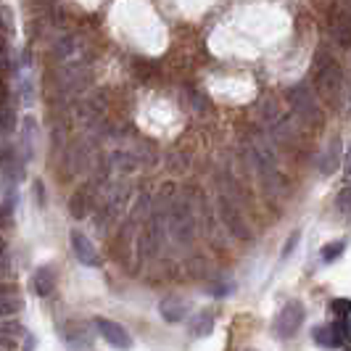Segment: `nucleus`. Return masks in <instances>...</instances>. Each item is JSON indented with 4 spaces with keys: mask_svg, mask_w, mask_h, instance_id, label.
I'll return each mask as SVG.
<instances>
[{
    "mask_svg": "<svg viewBox=\"0 0 351 351\" xmlns=\"http://www.w3.org/2000/svg\"><path fill=\"white\" fill-rule=\"evenodd\" d=\"M315 85H317V93H319L328 104H335V101L341 98V90H343V71H341V66H338L325 51H319V56H317Z\"/></svg>",
    "mask_w": 351,
    "mask_h": 351,
    "instance_id": "1",
    "label": "nucleus"
},
{
    "mask_svg": "<svg viewBox=\"0 0 351 351\" xmlns=\"http://www.w3.org/2000/svg\"><path fill=\"white\" fill-rule=\"evenodd\" d=\"M169 235L175 238V243L180 246H188L193 243V235H195V219H193V211H191V204L188 201H175L169 206Z\"/></svg>",
    "mask_w": 351,
    "mask_h": 351,
    "instance_id": "2",
    "label": "nucleus"
},
{
    "mask_svg": "<svg viewBox=\"0 0 351 351\" xmlns=\"http://www.w3.org/2000/svg\"><path fill=\"white\" fill-rule=\"evenodd\" d=\"M315 341L325 349H346L349 346V319H335L328 328H317Z\"/></svg>",
    "mask_w": 351,
    "mask_h": 351,
    "instance_id": "3",
    "label": "nucleus"
},
{
    "mask_svg": "<svg viewBox=\"0 0 351 351\" xmlns=\"http://www.w3.org/2000/svg\"><path fill=\"white\" fill-rule=\"evenodd\" d=\"M219 214H222V222L228 225V230L232 232V235H235V238H238V241H248V238H251L246 219L241 217L238 206L230 201L228 195H222V198H219Z\"/></svg>",
    "mask_w": 351,
    "mask_h": 351,
    "instance_id": "4",
    "label": "nucleus"
},
{
    "mask_svg": "<svg viewBox=\"0 0 351 351\" xmlns=\"http://www.w3.org/2000/svg\"><path fill=\"white\" fill-rule=\"evenodd\" d=\"M301 322H304V306L299 301H291V304L282 306V312L275 319V333L280 338H288V335H293L299 330Z\"/></svg>",
    "mask_w": 351,
    "mask_h": 351,
    "instance_id": "5",
    "label": "nucleus"
},
{
    "mask_svg": "<svg viewBox=\"0 0 351 351\" xmlns=\"http://www.w3.org/2000/svg\"><path fill=\"white\" fill-rule=\"evenodd\" d=\"M161 246V209L151 211V219L141 232V254L143 256H154Z\"/></svg>",
    "mask_w": 351,
    "mask_h": 351,
    "instance_id": "6",
    "label": "nucleus"
},
{
    "mask_svg": "<svg viewBox=\"0 0 351 351\" xmlns=\"http://www.w3.org/2000/svg\"><path fill=\"white\" fill-rule=\"evenodd\" d=\"M95 328H98V333L104 335L111 346H117V349H130L132 346V338H130V333L124 330L119 322H111L106 317H98L95 319Z\"/></svg>",
    "mask_w": 351,
    "mask_h": 351,
    "instance_id": "7",
    "label": "nucleus"
},
{
    "mask_svg": "<svg viewBox=\"0 0 351 351\" xmlns=\"http://www.w3.org/2000/svg\"><path fill=\"white\" fill-rule=\"evenodd\" d=\"M69 241H71V248H74V256H77V259H80L82 264H88V267H98V264H101L98 254H95V246L90 243L85 232H80V230H71Z\"/></svg>",
    "mask_w": 351,
    "mask_h": 351,
    "instance_id": "8",
    "label": "nucleus"
},
{
    "mask_svg": "<svg viewBox=\"0 0 351 351\" xmlns=\"http://www.w3.org/2000/svg\"><path fill=\"white\" fill-rule=\"evenodd\" d=\"M291 104H293V108L299 111L301 117H306V119H319V111H317V106H315V101H312V93L304 88H293L291 90Z\"/></svg>",
    "mask_w": 351,
    "mask_h": 351,
    "instance_id": "9",
    "label": "nucleus"
},
{
    "mask_svg": "<svg viewBox=\"0 0 351 351\" xmlns=\"http://www.w3.org/2000/svg\"><path fill=\"white\" fill-rule=\"evenodd\" d=\"M35 141H37V127L35 119H24V127H21V143H19V151H21V158L29 161L35 156Z\"/></svg>",
    "mask_w": 351,
    "mask_h": 351,
    "instance_id": "10",
    "label": "nucleus"
},
{
    "mask_svg": "<svg viewBox=\"0 0 351 351\" xmlns=\"http://www.w3.org/2000/svg\"><path fill=\"white\" fill-rule=\"evenodd\" d=\"M32 285H35V293L37 296H51V291L56 288V275H53L51 267H40L32 278Z\"/></svg>",
    "mask_w": 351,
    "mask_h": 351,
    "instance_id": "11",
    "label": "nucleus"
},
{
    "mask_svg": "<svg viewBox=\"0 0 351 351\" xmlns=\"http://www.w3.org/2000/svg\"><path fill=\"white\" fill-rule=\"evenodd\" d=\"M19 309H21V299L14 296V293H3V291H0V317L16 315Z\"/></svg>",
    "mask_w": 351,
    "mask_h": 351,
    "instance_id": "12",
    "label": "nucleus"
},
{
    "mask_svg": "<svg viewBox=\"0 0 351 351\" xmlns=\"http://www.w3.org/2000/svg\"><path fill=\"white\" fill-rule=\"evenodd\" d=\"M211 328H214V317L206 315V312H201V315L193 319V325H191V333L198 338V335H206L211 333Z\"/></svg>",
    "mask_w": 351,
    "mask_h": 351,
    "instance_id": "13",
    "label": "nucleus"
},
{
    "mask_svg": "<svg viewBox=\"0 0 351 351\" xmlns=\"http://www.w3.org/2000/svg\"><path fill=\"white\" fill-rule=\"evenodd\" d=\"M16 130V117H14V111L8 108V106L0 104V135H8V132H14Z\"/></svg>",
    "mask_w": 351,
    "mask_h": 351,
    "instance_id": "14",
    "label": "nucleus"
},
{
    "mask_svg": "<svg viewBox=\"0 0 351 351\" xmlns=\"http://www.w3.org/2000/svg\"><path fill=\"white\" fill-rule=\"evenodd\" d=\"M161 317H164L167 322H177V319H182V317H185L182 304H177V301H164V304H161Z\"/></svg>",
    "mask_w": 351,
    "mask_h": 351,
    "instance_id": "15",
    "label": "nucleus"
},
{
    "mask_svg": "<svg viewBox=\"0 0 351 351\" xmlns=\"http://www.w3.org/2000/svg\"><path fill=\"white\" fill-rule=\"evenodd\" d=\"M349 309H351V304L346 299H335L333 304H330V312H333L338 319H349Z\"/></svg>",
    "mask_w": 351,
    "mask_h": 351,
    "instance_id": "16",
    "label": "nucleus"
},
{
    "mask_svg": "<svg viewBox=\"0 0 351 351\" xmlns=\"http://www.w3.org/2000/svg\"><path fill=\"white\" fill-rule=\"evenodd\" d=\"M85 204H88L85 193H77L71 198V214H74V217H85V214H88V206H85Z\"/></svg>",
    "mask_w": 351,
    "mask_h": 351,
    "instance_id": "17",
    "label": "nucleus"
},
{
    "mask_svg": "<svg viewBox=\"0 0 351 351\" xmlns=\"http://www.w3.org/2000/svg\"><path fill=\"white\" fill-rule=\"evenodd\" d=\"M338 211H341V214L349 211V188H343V191L338 193Z\"/></svg>",
    "mask_w": 351,
    "mask_h": 351,
    "instance_id": "18",
    "label": "nucleus"
},
{
    "mask_svg": "<svg viewBox=\"0 0 351 351\" xmlns=\"http://www.w3.org/2000/svg\"><path fill=\"white\" fill-rule=\"evenodd\" d=\"M341 248H343V243H335V246H328L325 251H322V259H325V262H330V259H335V256L341 254Z\"/></svg>",
    "mask_w": 351,
    "mask_h": 351,
    "instance_id": "19",
    "label": "nucleus"
},
{
    "mask_svg": "<svg viewBox=\"0 0 351 351\" xmlns=\"http://www.w3.org/2000/svg\"><path fill=\"white\" fill-rule=\"evenodd\" d=\"M296 241H299V232H296V235H293V238L285 243V251H282V254H291V251H293V246H296Z\"/></svg>",
    "mask_w": 351,
    "mask_h": 351,
    "instance_id": "20",
    "label": "nucleus"
},
{
    "mask_svg": "<svg viewBox=\"0 0 351 351\" xmlns=\"http://www.w3.org/2000/svg\"><path fill=\"white\" fill-rule=\"evenodd\" d=\"M5 264H8V256H5V246L0 241V267H5Z\"/></svg>",
    "mask_w": 351,
    "mask_h": 351,
    "instance_id": "21",
    "label": "nucleus"
}]
</instances>
